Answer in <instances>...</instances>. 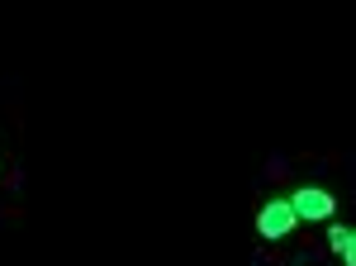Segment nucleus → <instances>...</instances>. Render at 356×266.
I'll return each mask as SVG.
<instances>
[{"mask_svg": "<svg viewBox=\"0 0 356 266\" xmlns=\"http://www.w3.org/2000/svg\"><path fill=\"white\" fill-rule=\"evenodd\" d=\"M328 247L342 257V266H356V228H347V224H332V228H328Z\"/></svg>", "mask_w": 356, "mask_h": 266, "instance_id": "7ed1b4c3", "label": "nucleus"}, {"mask_svg": "<svg viewBox=\"0 0 356 266\" xmlns=\"http://www.w3.org/2000/svg\"><path fill=\"white\" fill-rule=\"evenodd\" d=\"M290 210H295V219H332V210H337V200H332L323 186H300L295 195H290Z\"/></svg>", "mask_w": 356, "mask_h": 266, "instance_id": "f03ea898", "label": "nucleus"}, {"mask_svg": "<svg viewBox=\"0 0 356 266\" xmlns=\"http://www.w3.org/2000/svg\"><path fill=\"white\" fill-rule=\"evenodd\" d=\"M295 210H290V200H266L261 210H257V233L266 242H275V238H285V233H295Z\"/></svg>", "mask_w": 356, "mask_h": 266, "instance_id": "f257e3e1", "label": "nucleus"}]
</instances>
